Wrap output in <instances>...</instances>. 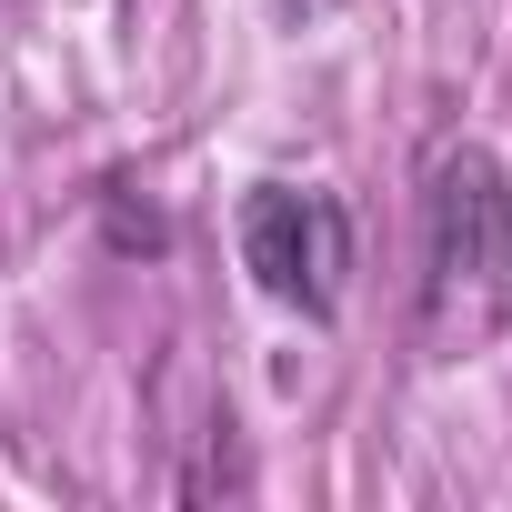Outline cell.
Here are the masks:
<instances>
[{
    "label": "cell",
    "instance_id": "1",
    "mask_svg": "<svg viewBox=\"0 0 512 512\" xmlns=\"http://www.w3.org/2000/svg\"><path fill=\"white\" fill-rule=\"evenodd\" d=\"M231 241H241V272L262 282L282 312H302V322L342 312V292H352V221H342L332 191H312V181H251Z\"/></svg>",
    "mask_w": 512,
    "mask_h": 512
},
{
    "label": "cell",
    "instance_id": "2",
    "mask_svg": "<svg viewBox=\"0 0 512 512\" xmlns=\"http://www.w3.org/2000/svg\"><path fill=\"white\" fill-rule=\"evenodd\" d=\"M512 262V181L482 141H452L432 161V191H422V272H432V302L452 292H492Z\"/></svg>",
    "mask_w": 512,
    "mask_h": 512
}]
</instances>
